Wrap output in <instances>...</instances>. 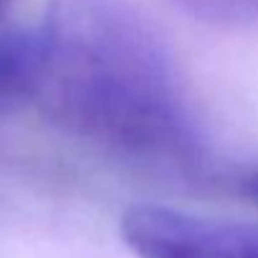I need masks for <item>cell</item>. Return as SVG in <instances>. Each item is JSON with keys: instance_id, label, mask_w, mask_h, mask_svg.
I'll return each mask as SVG.
<instances>
[{"instance_id": "obj_1", "label": "cell", "mask_w": 258, "mask_h": 258, "mask_svg": "<svg viewBox=\"0 0 258 258\" xmlns=\"http://www.w3.org/2000/svg\"><path fill=\"white\" fill-rule=\"evenodd\" d=\"M36 101L69 137L129 165L192 172L203 137L157 36L114 0H58Z\"/></svg>"}, {"instance_id": "obj_2", "label": "cell", "mask_w": 258, "mask_h": 258, "mask_svg": "<svg viewBox=\"0 0 258 258\" xmlns=\"http://www.w3.org/2000/svg\"><path fill=\"white\" fill-rule=\"evenodd\" d=\"M121 238L140 258H258V223L203 218L165 205H135Z\"/></svg>"}, {"instance_id": "obj_3", "label": "cell", "mask_w": 258, "mask_h": 258, "mask_svg": "<svg viewBox=\"0 0 258 258\" xmlns=\"http://www.w3.org/2000/svg\"><path fill=\"white\" fill-rule=\"evenodd\" d=\"M43 56L46 43L41 26L0 33V116L36 101Z\"/></svg>"}, {"instance_id": "obj_4", "label": "cell", "mask_w": 258, "mask_h": 258, "mask_svg": "<svg viewBox=\"0 0 258 258\" xmlns=\"http://www.w3.org/2000/svg\"><path fill=\"white\" fill-rule=\"evenodd\" d=\"M195 18L215 26H258V0H177Z\"/></svg>"}, {"instance_id": "obj_5", "label": "cell", "mask_w": 258, "mask_h": 258, "mask_svg": "<svg viewBox=\"0 0 258 258\" xmlns=\"http://www.w3.org/2000/svg\"><path fill=\"white\" fill-rule=\"evenodd\" d=\"M238 190H240V195H245L248 200L258 203V170L243 175V177L238 180Z\"/></svg>"}, {"instance_id": "obj_6", "label": "cell", "mask_w": 258, "mask_h": 258, "mask_svg": "<svg viewBox=\"0 0 258 258\" xmlns=\"http://www.w3.org/2000/svg\"><path fill=\"white\" fill-rule=\"evenodd\" d=\"M8 6H11V0H0V18H3V13L8 11Z\"/></svg>"}]
</instances>
